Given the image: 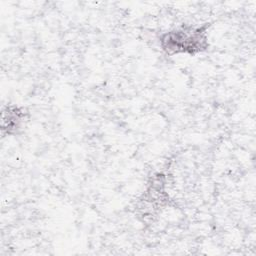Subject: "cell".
<instances>
[{
    "instance_id": "cell-2",
    "label": "cell",
    "mask_w": 256,
    "mask_h": 256,
    "mask_svg": "<svg viewBox=\"0 0 256 256\" xmlns=\"http://www.w3.org/2000/svg\"><path fill=\"white\" fill-rule=\"evenodd\" d=\"M29 113L26 108L9 104L2 110V123L1 129L2 133L9 136L16 135L25 126L28 120Z\"/></svg>"
},
{
    "instance_id": "cell-1",
    "label": "cell",
    "mask_w": 256,
    "mask_h": 256,
    "mask_svg": "<svg viewBox=\"0 0 256 256\" xmlns=\"http://www.w3.org/2000/svg\"><path fill=\"white\" fill-rule=\"evenodd\" d=\"M209 24L182 25L159 35L161 50L168 56H196L209 48Z\"/></svg>"
}]
</instances>
